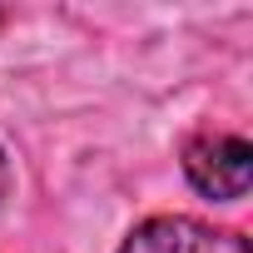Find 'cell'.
<instances>
[{"mask_svg":"<svg viewBox=\"0 0 253 253\" xmlns=\"http://www.w3.org/2000/svg\"><path fill=\"white\" fill-rule=\"evenodd\" d=\"M119 253H248V238L189 213H154L124 233Z\"/></svg>","mask_w":253,"mask_h":253,"instance_id":"cell-2","label":"cell"},{"mask_svg":"<svg viewBox=\"0 0 253 253\" xmlns=\"http://www.w3.org/2000/svg\"><path fill=\"white\" fill-rule=\"evenodd\" d=\"M184 179L204 199L233 204L253 184V144L243 134H213V129H204V134H194L184 144Z\"/></svg>","mask_w":253,"mask_h":253,"instance_id":"cell-1","label":"cell"},{"mask_svg":"<svg viewBox=\"0 0 253 253\" xmlns=\"http://www.w3.org/2000/svg\"><path fill=\"white\" fill-rule=\"evenodd\" d=\"M10 189H15V174H10V159H5V149H0V204L10 199Z\"/></svg>","mask_w":253,"mask_h":253,"instance_id":"cell-3","label":"cell"},{"mask_svg":"<svg viewBox=\"0 0 253 253\" xmlns=\"http://www.w3.org/2000/svg\"><path fill=\"white\" fill-rule=\"evenodd\" d=\"M0 20H5V15H0Z\"/></svg>","mask_w":253,"mask_h":253,"instance_id":"cell-4","label":"cell"}]
</instances>
